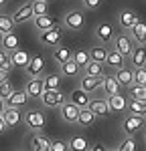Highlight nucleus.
<instances>
[{"instance_id": "nucleus-1", "label": "nucleus", "mask_w": 146, "mask_h": 151, "mask_svg": "<svg viewBox=\"0 0 146 151\" xmlns=\"http://www.w3.org/2000/svg\"><path fill=\"white\" fill-rule=\"evenodd\" d=\"M144 127H146V117H140V115L128 113L124 117V121H122V129H124L126 137H134V133H138L140 129H144Z\"/></svg>"}, {"instance_id": "nucleus-2", "label": "nucleus", "mask_w": 146, "mask_h": 151, "mask_svg": "<svg viewBox=\"0 0 146 151\" xmlns=\"http://www.w3.org/2000/svg\"><path fill=\"white\" fill-rule=\"evenodd\" d=\"M39 99H41V103L45 105L47 109H55V107H61V105L67 101V99H65V95L61 93V89H51V91H43V95H41Z\"/></svg>"}, {"instance_id": "nucleus-3", "label": "nucleus", "mask_w": 146, "mask_h": 151, "mask_svg": "<svg viewBox=\"0 0 146 151\" xmlns=\"http://www.w3.org/2000/svg\"><path fill=\"white\" fill-rule=\"evenodd\" d=\"M39 42H41L43 47H49V48L59 47L61 28L59 26H53V28H49V30H41V32H39Z\"/></svg>"}, {"instance_id": "nucleus-4", "label": "nucleus", "mask_w": 146, "mask_h": 151, "mask_svg": "<svg viewBox=\"0 0 146 151\" xmlns=\"http://www.w3.org/2000/svg\"><path fill=\"white\" fill-rule=\"evenodd\" d=\"M24 123H26L28 129L41 131V129H45V125H47V119H45V113H41L36 109H31V111L24 113Z\"/></svg>"}, {"instance_id": "nucleus-5", "label": "nucleus", "mask_w": 146, "mask_h": 151, "mask_svg": "<svg viewBox=\"0 0 146 151\" xmlns=\"http://www.w3.org/2000/svg\"><path fill=\"white\" fill-rule=\"evenodd\" d=\"M63 24L67 26V30H71V32H77V30H81L85 24V18L83 14L79 10H71L65 14V20H63Z\"/></svg>"}, {"instance_id": "nucleus-6", "label": "nucleus", "mask_w": 146, "mask_h": 151, "mask_svg": "<svg viewBox=\"0 0 146 151\" xmlns=\"http://www.w3.org/2000/svg\"><path fill=\"white\" fill-rule=\"evenodd\" d=\"M140 22V16H138V12L132 10V8H126V10H120L118 14V24H120L124 30H130L134 24Z\"/></svg>"}, {"instance_id": "nucleus-7", "label": "nucleus", "mask_w": 146, "mask_h": 151, "mask_svg": "<svg viewBox=\"0 0 146 151\" xmlns=\"http://www.w3.org/2000/svg\"><path fill=\"white\" fill-rule=\"evenodd\" d=\"M24 70H26L28 77H41L43 70H45V58H43V55H33V57L28 58Z\"/></svg>"}, {"instance_id": "nucleus-8", "label": "nucleus", "mask_w": 146, "mask_h": 151, "mask_svg": "<svg viewBox=\"0 0 146 151\" xmlns=\"http://www.w3.org/2000/svg\"><path fill=\"white\" fill-rule=\"evenodd\" d=\"M12 20H14V24H24L28 20H33V2H26L23 6H18L12 14Z\"/></svg>"}, {"instance_id": "nucleus-9", "label": "nucleus", "mask_w": 146, "mask_h": 151, "mask_svg": "<svg viewBox=\"0 0 146 151\" xmlns=\"http://www.w3.org/2000/svg\"><path fill=\"white\" fill-rule=\"evenodd\" d=\"M132 48H134V42H132V38H130V35H118L116 36V50L124 58H128L132 55Z\"/></svg>"}, {"instance_id": "nucleus-10", "label": "nucleus", "mask_w": 146, "mask_h": 151, "mask_svg": "<svg viewBox=\"0 0 146 151\" xmlns=\"http://www.w3.org/2000/svg\"><path fill=\"white\" fill-rule=\"evenodd\" d=\"M61 111V119L65 123H77V115H79V107H75L71 101H65V103L59 107Z\"/></svg>"}, {"instance_id": "nucleus-11", "label": "nucleus", "mask_w": 146, "mask_h": 151, "mask_svg": "<svg viewBox=\"0 0 146 151\" xmlns=\"http://www.w3.org/2000/svg\"><path fill=\"white\" fill-rule=\"evenodd\" d=\"M87 109L93 113V117H108L112 113L108 107V99H91L89 105H87Z\"/></svg>"}, {"instance_id": "nucleus-12", "label": "nucleus", "mask_w": 146, "mask_h": 151, "mask_svg": "<svg viewBox=\"0 0 146 151\" xmlns=\"http://www.w3.org/2000/svg\"><path fill=\"white\" fill-rule=\"evenodd\" d=\"M96 38L101 42V45H106L110 40H114V24L112 22H101L96 26Z\"/></svg>"}, {"instance_id": "nucleus-13", "label": "nucleus", "mask_w": 146, "mask_h": 151, "mask_svg": "<svg viewBox=\"0 0 146 151\" xmlns=\"http://www.w3.org/2000/svg\"><path fill=\"white\" fill-rule=\"evenodd\" d=\"M101 83H104V75H101V77L83 75V77H81V85H79V89H83L85 93H93V91H99Z\"/></svg>"}, {"instance_id": "nucleus-14", "label": "nucleus", "mask_w": 146, "mask_h": 151, "mask_svg": "<svg viewBox=\"0 0 146 151\" xmlns=\"http://www.w3.org/2000/svg\"><path fill=\"white\" fill-rule=\"evenodd\" d=\"M43 79L41 77H31V81L26 83V87H24V93H26V97L31 99H39L41 95H43Z\"/></svg>"}, {"instance_id": "nucleus-15", "label": "nucleus", "mask_w": 146, "mask_h": 151, "mask_svg": "<svg viewBox=\"0 0 146 151\" xmlns=\"http://www.w3.org/2000/svg\"><path fill=\"white\" fill-rule=\"evenodd\" d=\"M69 101H71L75 107L85 109V107L89 105V101H91V99H89V93H85L83 89H79V87H77V89H73V91H71V95H69Z\"/></svg>"}, {"instance_id": "nucleus-16", "label": "nucleus", "mask_w": 146, "mask_h": 151, "mask_svg": "<svg viewBox=\"0 0 146 151\" xmlns=\"http://www.w3.org/2000/svg\"><path fill=\"white\" fill-rule=\"evenodd\" d=\"M26 101H28V97H26L24 91H12L10 97L4 99V105L6 107H14V109H23L26 105Z\"/></svg>"}, {"instance_id": "nucleus-17", "label": "nucleus", "mask_w": 146, "mask_h": 151, "mask_svg": "<svg viewBox=\"0 0 146 151\" xmlns=\"http://www.w3.org/2000/svg\"><path fill=\"white\" fill-rule=\"evenodd\" d=\"M130 63H132L134 69H140L146 65V47L144 45H138L136 48H132V55H130Z\"/></svg>"}, {"instance_id": "nucleus-18", "label": "nucleus", "mask_w": 146, "mask_h": 151, "mask_svg": "<svg viewBox=\"0 0 146 151\" xmlns=\"http://www.w3.org/2000/svg\"><path fill=\"white\" fill-rule=\"evenodd\" d=\"M108 67H112V69H122L124 65H126V58L122 57L120 52L116 50V48H112V50H108V55H106V60H104Z\"/></svg>"}, {"instance_id": "nucleus-19", "label": "nucleus", "mask_w": 146, "mask_h": 151, "mask_svg": "<svg viewBox=\"0 0 146 151\" xmlns=\"http://www.w3.org/2000/svg\"><path fill=\"white\" fill-rule=\"evenodd\" d=\"M33 26L41 32V30H49L53 26H59V24L55 22V18H51L49 14H43V16H33Z\"/></svg>"}, {"instance_id": "nucleus-20", "label": "nucleus", "mask_w": 146, "mask_h": 151, "mask_svg": "<svg viewBox=\"0 0 146 151\" xmlns=\"http://www.w3.org/2000/svg\"><path fill=\"white\" fill-rule=\"evenodd\" d=\"M2 119L6 123V127H14L20 123V109H14V107H6L2 111Z\"/></svg>"}, {"instance_id": "nucleus-21", "label": "nucleus", "mask_w": 146, "mask_h": 151, "mask_svg": "<svg viewBox=\"0 0 146 151\" xmlns=\"http://www.w3.org/2000/svg\"><path fill=\"white\" fill-rule=\"evenodd\" d=\"M126 105H128V101H126V97H122L120 93H116V95H112V97H108V107H110V111L122 113V111H126Z\"/></svg>"}, {"instance_id": "nucleus-22", "label": "nucleus", "mask_w": 146, "mask_h": 151, "mask_svg": "<svg viewBox=\"0 0 146 151\" xmlns=\"http://www.w3.org/2000/svg\"><path fill=\"white\" fill-rule=\"evenodd\" d=\"M120 87H132L134 85V79H132V69H126V67H122V69L116 70V77H114Z\"/></svg>"}, {"instance_id": "nucleus-23", "label": "nucleus", "mask_w": 146, "mask_h": 151, "mask_svg": "<svg viewBox=\"0 0 146 151\" xmlns=\"http://www.w3.org/2000/svg\"><path fill=\"white\" fill-rule=\"evenodd\" d=\"M101 93L108 95V97H112V95L120 93V85H118V81L114 79V77H104V83H101Z\"/></svg>"}, {"instance_id": "nucleus-24", "label": "nucleus", "mask_w": 146, "mask_h": 151, "mask_svg": "<svg viewBox=\"0 0 146 151\" xmlns=\"http://www.w3.org/2000/svg\"><path fill=\"white\" fill-rule=\"evenodd\" d=\"M132 42H138V45H146V24L144 22H138V24H134L132 28Z\"/></svg>"}, {"instance_id": "nucleus-25", "label": "nucleus", "mask_w": 146, "mask_h": 151, "mask_svg": "<svg viewBox=\"0 0 146 151\" xmlns=\"http://www.w3.org/2000/svg\"><path fill=\"white\" fill-rule=\"evenodd\" d=\"M67 145H69V151H87L89 149L87 139H85L83 135H73L71 139L67 141Z\"/></svg>"}, {"instance_id": "nucleus-26", "label": "nucleus", "mask_w": 146, "mask_h": 151, "mask_svg": "<svg viewBox=\"0 0 146 151\" xmlns=\"http://www.w3.org/2000/svg\"><path fill=\"white\" fill-rule=\"evenodd\" d=\"M73 57V50L67 47H55L53 48V58L59 63V65H63V63H67V60H71Z\"/></svg>"}, {"instance_id": "nucleus-27", "label": "nucleus", "mask_w": 146, "mask_h": 151, "mask_svg": "<svg viewBox=\"0 0 146 151\" xmlns=\"http://www.w3.org/2000/svg\"><path fill=\"white\" fill-rule=\"evenodd\" d=\"M0 45H2V48H4V50H8V52H10V50H16V48H18L20 40H18V36L14 35V32H6Z\"/></svg>"}, {"instance_id": "nucleus-28", "label": "nucleus", "mask_w": 146, "mask_h": 151, "mask_svg": "<svg viewBox=\"0 0 146 151\" xmlns=\"http://www.w3.org/2000/svg\"><path fill=\"white\" fill-rule=\"evenodd\" d=\"M31 147H33V151H49L51 141H49L45 135H33V139H31Z\"/></svg>"}, {"instance_id": "nucleus-29", "label": "nucleus", "mask_w": 146, "mask_h": 151, "mask_svg": "<svg viewBox=\"0 0 146 151\" xmlns=\"http://www.w3.org/2000/svg\"><path fill=\"white\" fill-rule=\"evenodd\" d=\"M28 55L24 52L23 48H16V50H10V60H12V67L14 65H18V67H26V63H28Z\"/></svg>"}, {"instance_id": "nucleus-30", "label": "nucleus", "mask_w": 146, "mask_h": 151, "mask_svg": "<svg viewBox=\"0 0 146 151\" xmlns=\"http://www.w3.org/2000/svg\"><path fill=\"white\" fill-rule=\"evenodd\" d=\"M93 121H96V117L93 113L85 107V109H79V115H77V125H81V127H89V125H93Z\"/></svg>"}, {"instance_id": "nucleus-31", "label": "nucleus", "mask_w": 146, "mask_h": 151, "mask_svg": "<svg viewBox=\"0 0 146 151\" xmlns=\"http://www.w3.org/2000/svg\"><path fill=\"white\" fill-rule=\"evenodd\" d=\"M126 109H128L132 115L144 117V115H146V101H136V99H132L130 103L126 105Z\"/></svg>"}, {"instance_id": "nucleus-32", "label": "nucleus", "mask_w": 146, "mask_h": 151, "mask_svg": "<svg viewBox=\"0 0 146 151\" xmlns=\"http://www.w3.org/2000/svg\"><path fill=\"white\" fill-rule=\"evenodd\" d=\"M87 52H89V60L104 65V60H106V55H108V48H106V47H93L91 50H87Z\"/></svg>"}, {"instance_id": "nucleus-33", "label": "nucleus", "mask_w": 146, "mask_h": 151, "mask_svg": "<svg viewBox=\"0 0 146 151\" xmlns=\"http://www.w3.org/2000/svg\"><path fill=\"white\" fill-rule=\"evenodd\" d=\"M71 60L77 65V67H79V69H83L85 65L89 63V52H87V50H83V48H79V50H75V52H73Z\"/></svg>"}, {"instance_id": "nucleus-34", "label": "nucleus", "mask_w": 146, "mask_h": 151, "mask_svg": "<svg viewBox=\"0 0 146 151\" xmlns=\"http://www.w3.org/2000/svg\"><path fill=\"white\" fill-rule=\"evenodd\" d=\"M79 67L73 63V60H67V63H63L61 65V73L65 75V77H79Z\"/></svg>"}, {"instance_id": "nucleus-35", "label": "nucleus", "mask_w": 146, "mask_h": 151, "mask_svg": "<svg viewBox=\"0 0 146 151\" xmlns=\"http://www.w3.org/2000/svg\"><path fill=\"white\" fill-rule=\"evenodd\" d=\"M59 75H45L43 77V89L45 91H51V89H59Z\"/></svg>"}, {"instance_id": "nucleus-36", "label": "nucleus", "mask_w": 146, "mask_h": 151, "mask_svg": "<svg viewBox=\"0 0 146 151\" xmlns=\"http://www.w3.org/2000/svg\"><path fill=\"white\" fill-rule=\"evenodd\" d=\"M14 20H12V16L10 14H0V30L6 35V32H12L14 30Z\"/></svg>"}, {"instance_id": "nucleus-37", "label": "nucleus", "mask_w": 146, "mask_h": 151, "mask_svg": "<svg viewBox=\"0 0 146 151\" xmlns=\"http://www.w3.org/2000/svg\"><path fill=\"white\" fill-rule=\"evenodd\" d=\"M130 89V97L136 101H146V85H132Z\"/></svg>"}, {"instance_id": "nucleus-38", "label": "nucleus", "mask_w": 146, "mask_h": 151, "mask_svg": "<svg viewBox=\"0 0 146 151\" xmlns=\"http://www.w3.org/2000/svg\"><path fill=\"white\" fill-rule=\"evenodd\" d=\"M83 75H91V77H101V65L99 63H93L89 60L83 67Z\"/></svg>"}, {"instance_id": "nucleus-39", "label": "nucleus", "mask_w": 146, "mask_h": 151, "mask_svg": "<svg viewBox=\"0 0 146 151\" xmlns=\"http://www.w3.org/2000/svg\"><path fill=\"white\" fill-rule=\"evenodd\" d=\"M12 69V60H10V52L0 48V70H10Z\"/></svg>"}, {"instance_id": "nucleus-40", "label": "nucleus", "mask_w": 146, "mask_h": 151, "mask_svg": "<svg viewBox=\"0 0 146 151\" xmlns=\"http://www.w3.org/2000/svg\"><path fill=\"white\" fill-rule=\"evenodd\" d=\"M132 79H134V85H146V67L134 69L132 70Z\"/></svg>"}, {"instance_id": "nucleus-41", "label": "nucleus", "mask_w": 146, "mask_h": 151, "mask_svg": "<svg viewBox=\"0 0 146 151\" xmlns=\"http://www.w3.org/2000/svg\"><path fill=\"white\" fill-rule=\"evenodd\" d=\"M47 4L49 2L35 0V2H33V16H43V14H47Z\"/></svg>"}, {"instance_id": "nucleus-42", "label": "nucleus", "mask_w": 146, "mask_h": 151, "mask_svg": "<svg viewBox=\"0 0 146 151\" xmlns=\"http://www.w3.org/2000/svg\"><path fill=\"white\" fill-rule=\"evenodd\" d=\"M118 151H136V141H134V137H126L118 145Z\"/></svg>"}, {"instance_id": "nucleus-43", "label": "nucleus", "mask_w": 146, "mask_h": 151, "mask_svg": "<svg viewBox=\"0 0 146 151\" xmlns=\"http://www.w3.org/2000/svg\"><path fill=\"white\" fill-rule=\"evenodd\" d=\"M49 151H69V145H67V141H63V139H55V141H51Z\"/></svg>"}, {"instance_id": "nucleus-44", "label": "nucleus", "mask_w": 146, "mask_h": 151, "mask_svg": "<svg viewBox=\"0 0 146 151\" xmlns=\"http://www.w3.org/2000/svg\"><path fill=\"white\" fill-rule=\"evenodd\" d=\"M12 91H14V89H12V85H10L8 81L2 83V85H0V99L4 101L6 97H10V95H12Z\"/></svg>"}, {"instance_id": "nucleus-45", "label": "nucleus", "mask_w": 146, "mask_h": 151, "mask_svg": "<svg viewBox=\"0 0 146 151\" xmlns=\"http://www.w3.org/2000/svg\"><path fill=\"white\" fill-rule=\"evenodd\" d=\"M99 4H101V0H83V6H85V8H89V10L97 8Z\"/></svg>"}, {"instance_id": "nucleus-46", "label": "nucleus", "mask_w": 146, "mask_h": 151, "mask_svg": "<svg viewBox=\"0 0 146 151\" xmlns=\"http://www.w3.org/2000/svg\"><path fill=\"white\" fill-rule=\"evenodd\" d=\"M8 81V70H0V85Z\"/></svg>"}, {"instance_id": "nucleus-47", "label": "nucleus", "mask_w": 146, "mask_h": 151, "mask_svg": "<svg viewBox=\"0 0 146 151\" xmlns=\"http://www.w3.org/2000/svg\"><path fill=\"white\" fill-rule=\"evenodd\" d=\"M106 149H108L106 145H99V143H97V145H93L91 149H87V151H106Z\"/></svg>"}, {"instance_id": "nucleus-48", "label": "nucleus", "mask_w": 146, "mask_h": 151, "mask_svg": "<svg viewBox=\"0 0 146 151\" xmlns=\"http://www.w3.org/2000/svg\"><path fill=\"white\" fill-rule=\"evenodd\" d=\"M6 123H4V119H2V115H0V133H2V131H6Z\"/></svg>"}, {"instance_id": "nucleus-49", "label": "nucleus", "mask_w": 146, "mask_h": 151, "mask_svg": "<svg viewBox=\"0 0 146 151\" xmlns=\"http://www.w3.org/2000/svg\"><path fill=\"white\" fill-rule=\"evenodd\" d=\"M4 109H6V105H4V101L0 99V115H2V111H4Z\"/></svg>"}, {"instance_id": "nucleus-50", "label": "nucleus", "mask_w": 146, "mask_h": 151, "mask_svg": "<svg viewBox=\"0 0 146 151\" xmlns=\"http://www.w3.org/2000/svg\"><path fill=\"white\" fill-rule=\"evenodd\" d=\"M4 4H8V0H0V6H4Z\"/></svg>"}, {"instance_id": "nucleus-51", "label": "nucleus", "mask_w": 146, "mask_h": 151, "mask_svg": "<svg viewBox=\"0 0 146 151\" xmlns=\"http://www.w3.org/2000/svg\"><path fill=\"white\" fill-rule=\"evenodd\" d=\"M2 38H4V32H2V30H0V42H2Z\"/></svg>"}, {"instance_id": "nucleus-52", "label": "nucleus", "mask_w": 146, "mask_h": 151, "mask_svg": "<svg viewBox=\"0 0 146 151\" xmlns=\"http://www.w3.org/2000/svg\"><path fill=\"white\" fill-rule=\"evenodd\" d=\"M106 151H118V149H116V147H112V149H106Z\"/></svg>"}, {"instance_id": "nucleus-53", "label": "nucleus", "mask_w": 146, "mask_h": 151, "mask_svg": "<svg viewBox=\"0 0 146 151\" xmlns=\"http://www.w3.org/2000/svg\"><path fill=\"white\" fill-rule=\"evenodd\" d=\"M144 141H146V133H144Z\"/></svg>"}, {"instance_id": "nucleus-54", "label": "nucleus", "mask_w": 146, "mask_h": 151, "mask_svg": "<svg viewBox=\"0 0 146 151\" xmlns=\"http://www.w3.org/2000/svg\"><path fill=\"white\" fill-rule=\"evenodd\" d=\"M43 2H49V0H43Z\"/></svg>"}, {"instance_id": "nucleus-55", "label": "nucleus", "mask_w": 146, "mask_h": 151, "mask_svg": "<svg viewBox=\"0 0 146 151\" xmlns=\"http://www.w3.org/2000/svg\"><path fill=\"white\" fill-rule=\"evenodd\" d=\"M18 151H20V149H18Z\"/></svg>"}, {"instance_id": "nucleus-56", "label": "nucleus", "mask_w": 146, "mask_h": 151, "mask_svg": "<svg viewBox=\"0 0 146 151\" xmlns=\"http://www.w3.org/2000/svg\"><path fill=\"white\" fill-rule=\"evenodd\" d=\"M144 67H146V65H144Z\"/></svg>"}, {"instance_id": "nucleus-57", "label": "nucleus", "mask_w": 146, "mask_h": 151, "mask_svg": "<svg viewBox=\"0 0 146 151\" xmlns=\"http://www.w3.org/2000/svg\"><path fill=\"white\" fill-rule=\"evenodd\" d=\"M144 117H146V115H144Z\"/></svg>"}]
</instances>
